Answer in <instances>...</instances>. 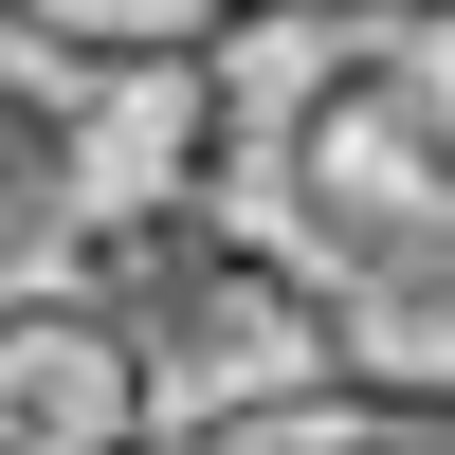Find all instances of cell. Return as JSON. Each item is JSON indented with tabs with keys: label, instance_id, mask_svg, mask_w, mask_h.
Masks as SVG:
<instances>
[{
	"label": "cell",
	"instance_id": "obj_1",
	"mask_svg": "<svg viewBox=\"0 0 455 455\" xmlns=\"http://www.w3.org/2000/svg\"><path fill=\"white\" fill-rule=\"evenodd\" d=\"M201 219L310 328V383L455 419V0H328L219 55Z\"/></svg>",
	"mask_w": 455,
	"mask_h": 455
},
{
	"label": "cell",
	"instance_id": "obj_4",
	"mask_svg": "<svg viewBox=\"0 0 455 455\" xmlns=\"http://www.w3.org/2000/svg\"><path fill=\"white\" fill-rule=\"evenodd\" d=\"M73 219H92V146H73V109L0 55V291H36V255H55Z\"/></svg>",
	"mask_w": 455,
	"mask_h": 455
},
{
	"label": "cell",
	"instance_id": "obj_5",
	"mask_svg": "<svg viewBox=\"0 0 455 455\" xmlns=\"http://www.w3.org/2000/svg\"><path fill=\"white\" fill-rule=\"evenodd\" d=\"M182 455H455V419H419V401H347V383H291V401L201 419Z\"/></svg>",
	"mask_w": 455,
	"mask_h": 455
},
{
	"label": "cell",
	"instance_id": "obj_2",
	"mask_svg": "<svg viewBox=\"0 0 455 455\" xmlns=\"http://www.w3.org/2000/svg\"><path fill=\"white\" fill-rule=\"evenodd\" d=\"M164 364L109 291H0V455H146Z\"/></svg>",
	"mask_w": 455,
	"mask_h": 455
},
{
	"label": "cell",
	"instance_id": "obj_3",
	"mask_svg": "<svg viewBox=\"0 0 455 455\" xmlns=\"http://www.w3.org/2000/svg\"><path fill=\"white\" fill-rule=\"evenodd\" d=\"M328 19V0H0V55H55V73H219L255 36Z\"/></svg>",
	"mask_w": 455,
	"mask_h": 455
}]
</instances>
